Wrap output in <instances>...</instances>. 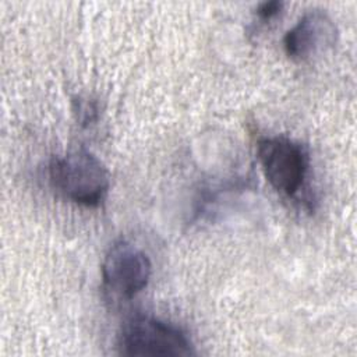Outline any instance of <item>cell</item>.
Wrapping results in <instances>:
<instances>
[{
  "label": "cell",
  "mask_w": 357,
  "mask_h": 357,
  "mask_svg": "<svg viewBox=\"0 0 357 357\" xmlns=\"http://www.w3.org/2000/svg\"><path fill=\"white\" fill-rule=\"evenodd\" d=\"M117 349L124 356H191L192 343L177 325L153 317H135L127 321L119 336Z\"/></svg>",
  "instance_id": "cell-3"
},
{
  "label": "cell",
  "mask_w": 357,
  "mask_h": 357,
  "mask_svg": "<svg viewBox=\"0 0 357 357\" xmlns=\"http://www.w3.org/2000/svg\"><path fill=\"white\" fill-rule=\"evenodd\" d=\"M47 176L60 197L86 208L99 206L110 187L109 170L98 156L85 149L52 158Z\"/></svg>",
  "instance_id": "cell-1"
},
{
  "label": "cell",
  "mask_w": 357,
  "mask_h": 357,
  "mask_svg": "<svg viewBox=\"0 0 357 357\" xmlns=\"http://www.w3.org/2000/svg\"><path fill=\"white\" fill-rule=\"evenodd\" d=\"M337 38L335 21L324 10H308L283 38V47L289 59L308 61L329 50Z\"/></svg>",
  "instance_id": "cell-5"
},
{
  "label": "cell",
  "mask_w": 357,
  "mask_h": 357,
  "mask_svg": "<svg viewBox=\"0 0 357 357\" xmlns=\"http://www.w3.org/2000/svg\"><path fill=\"white\" fill-rule=\"evenodd\" d=\"M257 158L265 178L280 195L297 199L307 188L311 160L301 142L284 135L264 137L257 144Z\"/></svg>",
  "instance_id": "cell-2"
},
{
  "label": "cell",
  "mask_w": 357,
  "mask_h": 357,
  "mask_svg": "<svg viewBox=\"0 0 357 357\" xmlns=\"http://www.w3.org/2000/svg\"><path fill=\"white\" fill-rule=\"evenodd\" d=\"M283 8V3L278 1V0H272V1H265L261 3L257 8V15L264 20V21H269L273 17H276Z\"/></svg>",
  "instance_id": "cell-6"
},
{
  "label": "cell",
  "mask_w": 357,
  "mask_h": 357,
  "mask_svg": "<svg viewBox=\"0 0 357 357\" xmlns=\"http://www.w3.org/2000/svg\"><path fill=\"white\" fill-rule=\"evenodd\" d=\"M152 264L144 250L127 240L113 243L102 262L105 287L119 298L130 300L149 283Z\"/></svg>",
  "instance_id": "cell-4"
}]
</instances>
